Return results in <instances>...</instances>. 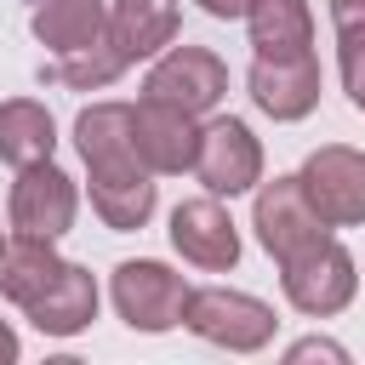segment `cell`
<instances>
[{
    "label": "cell",
    "instance_id": "obj_19",
    "mask_svg": "<svg viewBox=\"0 0 365 365\" xmlns=\"http://www.w3.org/2000/svg\"><path fill=\"white\" fill-rule=\"evenodd\" d=\"M336 68H342L348 103L365 114V23L359 29H336Z\"/></svg>",
    "mask_w": 365,
    "mask_h": 365
},
{
    "label": "cell",
    "instance_id": "obj_18",
    "mask_svg": "<svg viewBox=\"0 0 365 365\" xmlns=\"http://www.w3.org/2000/svg\"><path fill=\"white\" fill-rule=\"evenodd\" d=\"M125 68H131V63H125V57L114 51V40L103 34L97 46H86V51H74V57L46 63V68H40V80H46V86H68V91H103V86H114Z\"/></svg>",
    "mask_w": 365,
    "mask_h": 365
},
{
    "label": "cell",
    "instance_id": "obj_22",
    "mask_svg": "<svg viewBox=\"0 0 365 365\" xmlns=\"http://www.w3.org/2000/svg\"><path fill=\"white\" fill-rule=\"evenodd\" d=\"M200 11H211V17L234 23V17H245V11H251V0H200Z\"/></svg>",
    "mask_w": 365,
    "mask_h": 365
},
{
    "label": "cell",
    "instance_id": "obj_5",
    "mask_svg": "<svg viewBox=\"0 0 365 365\" xmlns=\"http://www.w3.org/2000/svg\"><path fill=\"white\" fill-rule=\"evenodd\" d=\"M222 97H228V68L205 46H171L143 80V103H165V108L194 114V120L211 114Z\"/></svg>",
    "mask_w": 365,
    "mask_h": 365
},
{
    "label": "cell",
    "instance_id": "obj_9",
    "mask_svg": "<svg viewBox=\"0 0 365 365\" xmlns=\"http://www.w3.org/2000/svg\"><path fill=\"white\" fill-rule=\"evenodd\" d=\"M194 177L205 182V194H245V188H257L262 182V148H257V137H251V125L245 120H234V114H222V120H205L200 125V148H194Z\"/></svg>",
    "mask_w": 365,
    "mask_h": 365
},
{
    "label": "cell",
    "instance_id": "obj_2",
    "mask_svg": "<svg viewBox=\"0 0 365 365\" xmlns=\"http://www.w3.org/2000/svg\"><path fill=\"white\" fill-rule=\"evenodd\" d=\"M0 297L17 302L34 331L46 336H80L97 319V279L80 262H63L51 240H17L0 257Z\"/></svg>",
    "mask_w": 365,
    "mask_h": 365
},
{
    "label": "cell",
    "instance_id": "obj_7",
    "mask_svg": "<svg viewBox=\"0 0 365 365\" xmlns=\"http://www.w3.org/2000/svg\"><path fill=\"white\" fill-rule=\"evenodd\" d=\"M182 302H188V279L171 274L165 262H120L114 268V308L131 331L160 336L171 325H182Z\"/></svg>",
    "mask_w": 365,
    "mask_h": 365
},
{
    "label": "cell",
    "instance_id": "obj_1",
    "mask_svg": "<svg viewBox=\"0 0 365 365\" xmlns=\"http://www.w3.org/2000/svg\"><path fill=\"white\" fill-rule=\"evenodd\" d=\"M74 143H80V160L91 171V211L114 234L143 228L154 217V171L137 154L131 103H91V108H80Z\"/></svg>",
    "mask_w": 365,
    "mask_h": 365
},
{
    "label": "cell",
    "instance_id": "obj_4",
    "mask_svg": "<svg viewBox=\"0 0 365 365\" xmlns=\"http://www.w3.org/2000/svg\"><path fill=\"white\" fill-rule=\"evenodd\" d=\"M251 228H257L262 251H268L279 268H285V262H297L302 251H314L319 240H331V222L314 211V200L302 194V182H297V177H274V182H262V188H257Z\"/></svg>",
    "mask_w": 365,
    "mask_h": 365
},
{
    "label": "cell",
    "instance_id": "obj_23",
    "mask_svg": "<svg viewBox=\"0 0 365 365\" xmlns=\"http://www.w3.org/2000/svg\"><path fill=\"white\" fill-rule=\"evenodd\" d=\"M11 359H17V331L0 319V365H11Z\"/></svg>",
    "mask_w": 365,
    "mask_h": 365
},
{
    "label": "cell",
    "instance_id": "obj_15",
    "mask_svg": "<svg viewBox=\"0 0 365 365\" xmlns=\"http://www.w3.org/2000/svg\"><path fill=\"white\" fill-rule=\"evenodd\" d=\"M108 34V0H34V40L74 57Z\"/></svg>",
    "mask_w": 365,
    "mask_h": 365
},
{
    "label": "cell",
    "instance_id": "obj_10",
    "mask_svg": "<svg viewBox=\"0 0 365 365\" xmlns=\"http://www.w3.org/2000/svg\"><path fill=\"white\" fill-rule=\"evenodd\" d=\"M74 211H80V194H74V177L68 171H57L51 160L17 171L11 205H6L17 240H57V234H68Z\"/></svg>",
    "mask_w": 365,
    "mask_h": 365
},
{
    "label": "cell",
    "instance_id": "obj_11",
    "mask_svg": "<svg viewBox=\"0 0 365 365\" xmlns=\"http://www.w3.org/2000/svg\"><path fill=\"white\" fill-rule=\"evenodd\" d=\"M245 91L268 120H302L319 103V63H314V51L257 57L251 74H245Z\"/></svg>",
    "mask_w": 365,
    "mask_h": 365
},
{
    "label": "cell",
    "instance_id": "obj_17",
    "mask_svg": "<svg viewBox=\"0 0 365 365\" xmlns=\"http://www.w3.org/2000/svg\"><path fill=\"white\" fill-rule=\"evenodd\" d=\"M51 148H57V125L40 103H29V97L0 103V160L6 165H17V171L40 165V160H51Z\"/></svg>",
    "mask_w": 365,
    "mask_h": 365
},
{
    "label": "cell",
    "instance_id": "obj_20",
    "mask_svg": "<svg viewBox=\"0 0 365 365\" xmlns=\"http://www.w3.org/2000/svg\"><path fill=\"white\" fill-rule=\"evenodd\" d=\"M285 359H348V354H342L336 342H325V336H308V342H297Z\"/></svg>",
    "mask_w": 365,
    "mask_h": 365
},
{
    "label": "cell",
    "instance_id": "obj_24",
    "mask_svg": "<svg viewBox=\"0 0 365 365\" xmlns=\"http://www.w3.org/2000/svg\"><path fill=\"white\" fill-rule=\"evenodd\" d=\"M0 257H6V234H0Z\"/></svg>",
    "mask_w": 365,
    "mask_h": 365
},
{
    "label": "cell",
    "instance_id": "obj_8",
    "mask_svg": "<svg viewBox=\"0 0 365 365\" xmlns=\"http://www.w3.org/2000/svg\"><path fill=\"white\" fill-rule=\"evenodd\" d=\"M302 194L314 200V211L331 222V228H354L365 222V154L348 148V143H325L302 160L297 171Z\"/></svg>",
    "mask_w": 365,
    "mask_h": 365
},
{
    "label": "cell",
    "instance_id": "obj_3",
    "mask_svg": "<svg viewBox=\"0 0 365 365\" xmlns=\"http://www.w3.org/2000/svg\"><path fill=\"white\" fill-rule=\"evenodd\" d=\"M182 325L200 336V342H217L228 354H257L274 342V308L245 297V291H228V285H205V291H188L182 302Z\"/></svg>",
    "mask_w": 365,
    "mask_h": 365
},
{
    "label": "cell",
    "instance_id": "obj_21",
    "mask_svg": "<svg viewBox=\"0 0 365 365\" xmlns=\"http://www.w3.org/2000/svg\"><path fill=\"white\" fill-rule=\"evenodd\" d=\"M331 23L336 29H359L365 23V0H331Z\"/></svg>",
    "mask_w": 365,
    "mask_h": 365
},
{
    "label": "cell",
    "instance_id": "obj_12",
    "mask_svg": "<svg viewBox=\"0 0 365 365\" xmlns=\"http://www.w3.org/2000/svg\"><path fill=\"white\" fill-rule=\"evenodd\" d=\"M171 245L182 251V262H194L205 274H228L240 262V234H234V217L217 205V194L182 200L171 211Z\"/></svg>",
    "mask_w": 365,
    "mask_h": 365
},
{
    "label": "cell",
    "instance_id": "obj_14",
    "mask_svg": "<svg viewBox=\"0 0 365 365\" xmlns=\"http://www.w3.org/2000/svg\"><path fill=\"white\" fill-rule=\"evenodd\" d=\"M108 40L125 63L177 40V0H108Z\"/></svg>",
    "mask_w": 365,
    "mask_h": 365
},
{
    "label": "cell",
    "instance_id": "obj_16",
    "mask_svg": "<svg viewBox=\"0 0 365 365\" xmlns=\"http://www.w3.org/2000/svg\"><path fill=\"white\" fill-rule=\"evenodd\" d=\"M257 57H285V51H314V17L308 0H251L245 11Z\"/></svg>",
    "mask_w": 365,
    "mask_h": 365
},
{
    "label": "cell",
    "instance_id": "obj_13",
    "mask_svg": "<svg viewBox=\"0 0 365 365\" xmlns=\"http://www.w3.org/2000/svg\"><path fill=\"white\" fill-rule=\"evenodd\" d=\"M131 137H137V154H143V165L154 177L194 171V148H200L194 114H177L165 103H137L131 108Z\"/></svg>",
    "mask_w": 365,
    "mask_h": 365
},
{
    "label": "cell",
    "instance_id": "obj_6",
    "mask_svg": "<svg viewBox=\"0 0 365 365\" xmlns=\"http://www.w3.org/2000/svg\"><path fill=\"white\" fill-rule=\"evenodd\" d=\"M279 285H285V302H291L297 314L331 319V314H342V308L354 302L359 274H354V257H348L336 240H319L314 251H302L297 262L279 268Z\"/></svg>",
    "mask_w": 365,
    "mask_h": 365
}]
</instances>
